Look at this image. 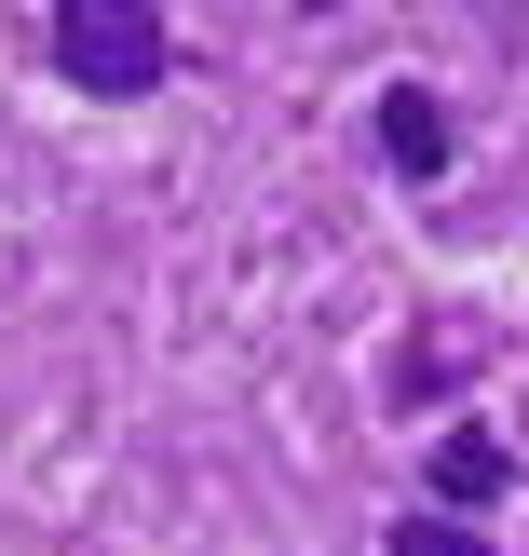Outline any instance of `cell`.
Instances as JSON below:
<instances>
[{"label":"cell","mask_w":529,"mask_h":556,"mask_svg":"<svg viewBox=\"0 0 529 556\" xmlns=\"http://www.w3.org/2000/svg\"><path fill=\"white\" fill-rule=\"evenodd\" d=\"M41 41H54V68H68L81 96H109V109H123V96H163V68H177V27H163L150 0H54Z\"/></svg>","instance_id":"1"},{"label":"cell","mask_w":529,"mask_h":556,"mask_svg":"<svg viewBox=\"0 0 529 556\" xmlns=\"http://www.w3.org/2000/svg\"><path fill=\"white\" fill-rule=\"evenodd\" d=\"M503 489H516V448H503V434H434V503H449V516L503 503Z\"/></svg>","instance_id":"2"},{"label":"cell","mask_w":529,"mask_h":556,"mask_svg":"<svg viewBox=\"0 0 529 556\" xmlns=\"http://www.w3.org/2000/svg\"><path fill=\"white\" fill-rule=\"evenodd\" d=\"M380 163H394V177H434V163H449V109H434L421 81L380 96Z\"/></svg>","instance_id":"3"},{"label":"cell","mask_w":529,"mask_h":556,"mask_svg":"<svg viewBox=\"0 0 529 556\" xmlns=\"http://www.w3.org/2000/svg\"><path fill=\"white\" fill-rule=\"evenodd\" d=\"M380 543H394V556H503L489 530H462V516H394Z\"/></svg>","instance_id":"4"}]
</instances>
